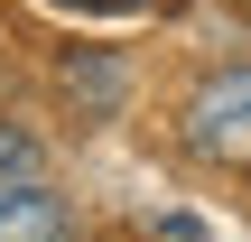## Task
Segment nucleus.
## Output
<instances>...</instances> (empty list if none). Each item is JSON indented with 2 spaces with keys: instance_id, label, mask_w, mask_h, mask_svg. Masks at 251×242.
Wrapping results in <instances>:
<instances>
[{
  "instance_id": "nucleus-4",
  "label": "nucleus",
  "mask_w": 251,
  "mask_h": 242,
  "mask_svg": "<svg viewBox=\"0 0 251 242\" xmlns=\"http://www.w3.org/2000/svg\"><path fill=\"white\" fill-rule=\"evenodd\" d=\"M56 9H112V19H130V9H149V0H56Z\"/></svg>"
},
{
  "instance_id": "nucleus-2",
  "label": "nucleus",
  "mask_w": 251,
  "mask_h": 242,
  "mask_svg": "<svg viewBox=\"0 0 251 242\" xmlns=\"http://www.w3.org/2000/svg\"><path fill=\"white\" fill-rule=\"evenodd\" d=\"M56 84H65V103H84L93 121L130 103V75H121V56H102V47H84V56H65V65H56Z\"/></svg>"
},
{
  "instance_id": "nucleus-3",
  "label": "nucleus",
  "mask_w": 251,
  "mask_h": 242,
  "mask_svg": "<svg viewBox=\"0 0 251 242\" xmlns=\"http://www.w3.org/2000/svg\"><path fill=\"white\" fill-rule=\"evenodd\" d=\"M19 177H37V140L0 121V187H19Z\"/></svg>"
},
{
  "instance_id": "nucleus-1",
  "label": "nucleus",
  "mask_w": 251,
  "mask_h": 242,
  "mask_svg": "<svg viewBox=\"0 0 251 242\" xmlns=\"http://www.w3.org/2000/svg\"><path fill=\"white\" fill-rule=\"evenodd\" d=\"M0 242H75L65 196H56V187H37V177L0 187Z\"/></svg>"
}]
</instances>
